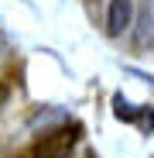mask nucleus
Masks as SVG:
<instances>
[{"label": "nucleus", "instance_id": "nucleus-1", "mask_svg": "<svg viewBox=\"0 0 154 158\" xmlns=\"http://www.w3.org/2000/svg\"><path fill=\"white\" fill-rule=\"evenodd\" d=\"M82 141V124H55L51 131H41V141L28 151V158H72V151Z\"/></svg>", "mask_w": 154, "mask_h": 158}, {"label": "nucleus", "instance_id": "nucleus-2", "mask_svg": "<svg viewBox=\"0 0 154 158\" xmlns=\"http://www.w3.org/2000/svg\"><path fill=\"white\" fill-rule=\"evenodd\" d=\"M110 103H113V117H116V120H123V124H137L144 134H151V131H154V107H134V103L127 100L120 89L113 93Z\"/></svg>", "mask_w": 154, "mask_h": 158}, {"label": "nucleus", "instance_id": "nucleus-3", "mask_svg": "<svg viewBox=\"0 0 154 158\" xmlns=\"http://www.w3.org/2000/svg\"><path fill=\"white\" fill-rule=\"evenodd\" d=\"M134 24V0H110V10H106V35L120 38L123 31H130Z\"/></svg>", "mask_w": 154, "mask_h": 158}, {"label": "nucleus", "instance_id": "nucleus-4", "mask_svg": "<svg viewBox=\"0 0 154 158\" xmlns=\"http://www.w3.org/2000/svg\"><path fill=\"white\" fill-rule=\"evenodd\" d=\"M62 120H69L65 117V110H58V107H51V110H38L31 120H28V127L34 131V127H41V131H48L51 124H62Z\"/></svg>", "mask_w": 154, "mask_h": 158}, {"label": "nucleus", "instance_id": "nucleus-5", "mask_svg": "<svg viewBox=\"0 0 154 158\" xmlns=\"http://www.w3.org/2000/svg\"><path fill=\"white\" fill-rule=\"evenodd\" d=\"M4 103H7V86L0 83V107H4Z\"/></svg>", "mask_w": 154, "mask_h": 158}]
</instances>
